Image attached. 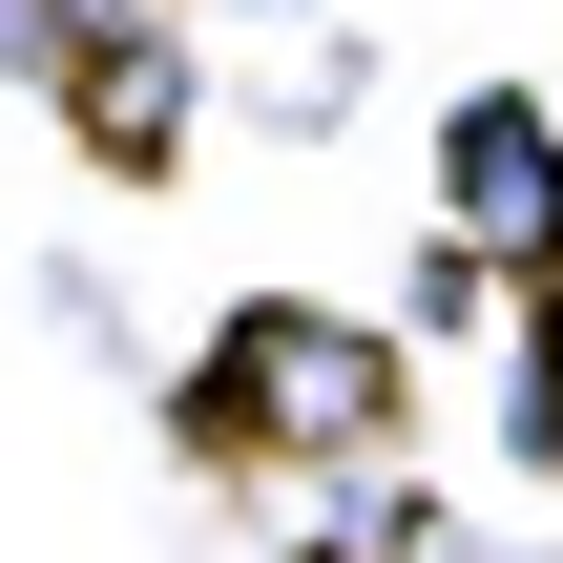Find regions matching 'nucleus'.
<instances>
[{
    "label": "nucleus",
    "instance_id": "obj_1",
    "mask_svg": "<svg viewBox=\"0 0 563 563\" xmlns=\"http://www.w3.org/2000/svg\"><path fill=\"white\" fill-rule=\"evenodd\" d=\"M376 397H397V376H376V334H334V313H251L209 418H230V439H376Z\"/></svg>",
    "mask_w": 563,
    "mask_h": 563
},
{
    "label": "nucleus",
    "instance_id": "obj_2",
    "mask_svg": "<svg viewBox=\"0 0 563 563\" xmlns=\"http://www.w3.org/2000/svg\"><path fill=\"white\" fill-rule=\"evenodd\" d=\"M439 251H563V146L522 104H460L439 125Z\"/></svg>",
    "mask_w": 563,
    "mask_h": 563
},
{
    "label": "nucleus",
    "instance_id": "obj_3",
    "mask_svg": "<svg viewBox=\"0 0 563 563\" xmlns=\"http://www.w3.org/2000/svg\"><path fill=\"white\" fill-rule=\"evenodd\" d=\"M167 125H188V42L104 0V42H84V146H125V167H167Z\"/></svg>",
    "mask_w": 563,
    "mask_h": 563
}]
</instances>
